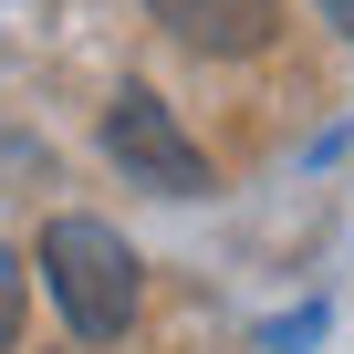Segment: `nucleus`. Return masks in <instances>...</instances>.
<instances>
[{
    "mask_svg": "<svg viewBox=\"0 0 354 354\" xmlns=\"http://www.w3.org/2000/svg\"><path fill=\"white\" fill-rule=\"evenodd\" d=\"M42 281H53V302L84 344H115L136 323V250L104 219H53L42 230Z\"/></svg>",
    "mask_w": 354,
    "mask_h": 354,
    "instance_id": "obj_1",
    "label": "nucleus"
},
{
    "mask_svg": "<svg viewBox=\"0 0 354 354\" xmlns=\"http://www.w3.org/2000/svg\"><path fill=\"white\" fill-rule=\"evenodd\" d=\"M104 156L136 177V188H156V198H198V188H209V156L188 146V125H177L146 84H125V94L104 104Z\"/></svg>",
    "mask_w": 354,
    "mask_h": 354,
    "instance_id": "obj_2",
    "label": "nucleus"
},
{
    "mask_svg": "<svg viewBox=\"0 0 354 354\" xmlns=\"http://www.w3.org/2000/svg\"><path fill=\"white\" fill-rule=\"evenodd\" d=\"M146 11L177 42H198V53H261L271 21H281V0H146Z\"/></svg>",
    "mask_w": 354,
    "mask_h": 354,
    "instance_id": "obj_3",
    "label": "nucleus"
},
{
    "mask_svg": "<svg viewBox=\"0 0 354 354\" xmlns=\"http://www.w3.org/2000/svg\"><path fill=\"white\" fill-rule=\"evenodd\" d=\"M323 11H333V21H344V32H354V0H323Z\"/></svg>",
    "mask_w": 354,
    "mask_h": 354,
    "instance_id": "obj_4",
    "label": "nucleus"
}]
</instances>
